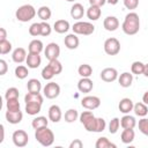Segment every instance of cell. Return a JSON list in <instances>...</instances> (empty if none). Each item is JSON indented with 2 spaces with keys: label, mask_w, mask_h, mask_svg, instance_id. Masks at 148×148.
Wrapping results in <instances>:
<instances>
[{
  "label": "cell",
  "mask_w": 148,
  "mask_h": 148,
  "mask_svg": "<svg viewBox=\"0 0 148 148\" xmlns=\"http://www.w3.org/2000/svg\"><path fill=\"white\" fill-rule=\"evenodd\" d=\"M143 71H145V64L141 61H134L131 65V73L132 74L141 75V74H143Z\"/></svg>",
  "instance_id": "cell-36"
},
{
  "label": "cell",
  "mask_w": 148,
  "mask_h": 148,
  "mask_svg": "<svg viewBox=\"0 0 148 148\" xmlns=\"http://www.w3.org/2000/svg\"><path fill=\"white\" fill-rule=\"evenodd\" d=\"M12 140H13V143L18 147V148H22V147H25L29 142V136H28V133L23 130H16L14 131L13 135H12Z\"/></svg>",
  "instance_id": "cell-6"
},
{
  "label": "cell",
  "mask_w": 148,
  "mask_h": 148,
  "mask_svg": "<svg viewBox=\"0 0 148 148\" xmlns=\"http://www.w3.org/2000/svg\"><path fill=\"white\" fill-rule=\"evenodd\" d=\"M133 82V74L130 72H124L118 76V83L123 88H128L132 86Z\"/></svg>",
  "instance_id": "cell-18"
},
{
  "label": "cell",
  "mask_w": 148,
  "mask_h": 148,
  "mask_svg": "<svg viewBox=\"0 0 148 148\" xmlns=\"http://www.w3.org/2000/svg\"><path fill=\"white\" fill-rule=\"evenodd\" d=\"M118 1H119V0H106V2L110 3V5H117Z\"/></svg>",
  "instance_id": "cell-55"
},
{
  "label": "cell",
  "mask_w": 148,
  "mask_h": 148,
  "mask_svg": "<svg viewBox=\"0 0 148 148\" xmlns=\"http://www.w3.org/2000/svg\"><path fill=\"white\" fill-rule=\"evenodd\" d=\"M40 27H42V32H40V36L46 37V36L51 35V32H52V28H51V25H50V24H49L46 21H42V22H40Z\"/></svg>",
  "instance_id": "cell-46"
},
{
  "label": "cell",
  "mask_w": 148,
  "mask_h": 148,
  "mask_svg": "<svg viewBox=\"0 0 148 148\" xmlns=\"http://www.w3.org/2000/svg\"><path fill=\"white\" fill-rule=\"evenodd\" d=\"M142 102H143L145 104H147V105H148V90L143 94V96H142Z\"/></svg>",
  "instance_id": "cell-52"
},
{
  "label": "cell",
  "mask_w": 148,
  "mask_h": 148,
  "mask_svg": "<svg viewBox=\"0 0 148 148\" xmlns=\"http://www.w3.org/2000/svg\"><path fill=\"white\" fill-rule=\"evenodd\" d=\"M40 32H42L40 22H39V23H38V22H35V23H32V24L29 27V34H30L31 36L37 37V36L40 35Z\"/></svg>",
  "instance_id": "cell-43"
},
{
  "label": "cell",
  "mask_w": 148,
  "mask_h": 148,
  "mask_svg": "<svg viewBox=\"0 0 148 148\" xmlns=\"http://www.w3.org/2000/svg\"><path fill=\"white\" fill-rule=\"evenodd\" d=\"M64 44H65V46L67 47V49H69V50H75V49H77L79 47V44H80V39H79V37L76 36V34H68L66 37H65V39H64Z\"/></svg>",
  "instance_id": "cell-14"
},
{
  "label": "cell",
  "mask_w": 148,
  "mask_h": 148,
  "mask_svg": "<svg viewBox=\"0 0 148 148\" xmlns=\"http://www.w3.org/2000/svg\"><path fill=\"white\" fill-rule=\"evenodd\" d=\"M83 15H84V8L81 3L76 2L71 7V16L74 20H80L83 17Z\"/></svg>",
  "instance_id": "cell-24"
},
{
  "label": "cell",
  "mask_w": 148,
  "mask_h": 148,
  "mask_svg": "<svg viewBox=\"0 0 148 148\" xmlns=\"http://www.w3.org/2000/svg\"><path fill=\"white\" fill-rule=\"evenodd\" d=\"M21 108L18 99H8L6 101V109L8 111H18Z\"/></svg>",
  "instance_id": "cell-42"
},
{
  "label": "cell",
  "mask_w": 148,
  "mask_h": 148,
  "mask_svg": "<svg viewBox=\"0 0 148 148\" xmlns=\"http://www.w3.org/2000/svg\"><path fill=\"white\" fill-rule=\"evenodd\" d=\"M138 127H139V130H140V132H141L142 134H145L146 136H148V118L142 117V118L139 120Z\"/></svg>",
  "instance_id": "cell-44"
},
{
  "label": "cell",
  "mask_w": 148,
  "mask_h": 148,
  "mask_svg": "<svg viewBox=\"0 0 148 148\" xmlns=\"http://www.w3.org/2000/svg\"><path fill=\"white\" fill-rule=\"evenodd\" d=\"M35 139L43 147H50L54 142V133L47 126L35 130Z\"/></svg>",
  "instance_id": "cell-2"
},
{
  "label": "cell",
  "mask_w": 148,
  "mask_h": 148,
  "mask_svg": "<svg viewBox=\"0 0 148 148\" xmlns=\"http://www.w3.org/2000/svg\"><path fill=\"white\" fill-rule=\"evenodd\" d=\"M51 15H52V12L50 9V7L47 6H42L38 8L37 10V16L42 20V21H47L51 18Z\"/></svg>",
  "instance_id": "cell-31"
},
{
  "label": "cell",
  "mask_w": 148,
  "mask_h": 148,
  "mask_svg": "<svg viewBox=\"0 0 148 148\" xmlns=\"http://www.w3.org/2000/svg\"><path fill=\"white\" fill-rule=\"evenodd\" d=\"M27 89L29 92H40L42 90V83L37 79H30L27 83Z\"/></svg>",
  "instance_id": "cell-27"
},
{
  "label": "cell",
  "mask_w": 148,
  "mask_h": 148,
  "mask_svg": "<svg viewBox=\"0 0 148 148\" xmlns=\"http://www.w3.org/2000/svg\"><path fill=\"white\" fill-rule=\"evenodd\" d=\"M44 50L43 42L40 39H32L29 45H28V51L29 53H35V54H40V52Z\"/></svg>",
  "instance_id": "cell-20"
},
{
  "label": "cell",
  "mask_w": 148,
  "mask_h": 148,
  "mask_svg": "<svg viewBox=\"0 0 148 148\" xmlns=\"http://www.w3.org/2000/svg\"><path fill=\"white\" fill-rule=\"evenodd\" d=\"M7 39V31L5 28H0V40Z\"/></svg>",
  "instance_id": "cell-51"
},
{
  "label": "cell",
  "mask_w": 148,
  "mask_h": 148,
  "mask_svg": "<svg viewBox=\"0 0 148 148\" xmlns=\"http://www.w3.org/2000/svg\"><path fill=\"white\" fill-rule=\"evenodd\" d=\"M143 75L146 77H148V64H145V71H143Z\"/></svg>",
  "instance_id": "cell-54"
},
{
  "label": "cell",
  "mask_w": 148,
  "mask_h": 148,
  "mask_svg": "<svg viewBox=\"0 0 148 148\" xmlns=\"http://www.w3.org/2000/svg\"><path fill=\"white\" fill-rule=\"evenodd\" d=\"M89 3L90 6H98V7H102L106 3V0H89Z\"/></svg>",
  "instance_id": "cell-50"
},
{
  "label": "cell",
  "mask_w": 148,
  "mask_h": 148,
  "mask_svg": "<svg viewBox=\"0 0 148 148\" xmlns=\"http://www.w3.org/2000/svg\"><path fill=\"white\" fill-rule=\"evenodd\" d=\"M44 54L46 57L47 60H53V59H58L60 56V46L57 43H49L46 45V47L44 49Z\"/></svg>",
  "instance_id": "cell-9"
},
{
  "label": "cell",
  "mask_w": 148,
  "mask_h": 148,
  "mask_svg": "<svg viewBox=\"0 0 148 148\" xmlns=\"http://www.w3.org/2000/svg\"><path fill=\"white\" fill-rule=\"evenodd\" d=\"M133 111H134L135 116H138V117H146L148 114V106L143 102H139V103L134 104Z\"/></svg>",
  "instance_id": "cell-26"
},
{
  "label": "cell",
  "mask_w": 148,
  "mask_h": 148,
  "mask_svg": "<svg viewBox=\"0 0 148 148\" xmlns=\"http://www.w3.org/2000/svg\"><path fill=\"white\" fill-rule=\"evenodd\" d=\"M43 94L49 99H54L60 95V86L56 82H49L43 88Z\"/></svg>",
  "instance_id": "cell-7"
},
{
  "label": "cell",
  "mask_w": 148,
  "mask_h": 148,
  "mask_svg": "<svg viewBox=\"0 0 148 148\" xmlns=\"http://www.w3.org/2000/svg\"><path fill=\"white\" fill-rule=\"evenodd\" d=\"M27 65L29 68H38L40 62H42V58L39 54H35V53H28L27 56V60H25Z\"/></svg>",
  "instance_id": "cell-21"
},
{
  "label": "cell",
  "mask_w": 148,
  "mask_h": 148,
  "mask_svg": "<svg viewBox=\"0 0 148 148\" xmlns=\"http://www.w3.org/2000/svg\"><path fill=\"white\" fill-rule=\"evenodd\" d=\"M103 27L106 31H116L119 28V20L116 16H106L103 21Z\"/></svg>",
  "instance_id": "cell-12"
},
{
  "label": "cell",
  "mask_w": 148,
  "mask_h": 148,
  "mask_svg": "<svg viewBox=\"0 0 148 148\" xmlns=\"http://www.w3.org/2000/svg\"><path fill=\"white\" fill-rule=\"evenodd\" d=\"M104 52L108 56H117L120 52V42L114 37H110V38L105 39Z\"/></svg>",
  "instance_id": "cell-5"
},
{
  "label": "cell",
  "mask_w": 148,
  "mask_h": 148,
  "mask_svg": "<svg viewBox=\"0 0 148 148\" xmlns=\"http://www.w3.org/2000/svg\"><path fill=\"white\" fill-rule=\"evenodd\" d=\"M81 105L86 110H95V109L99 108L101 99L97 96H90V95H88V96H84L81 99Z\"/></svg>",
  "instance_id": "cell-8"
},
{
  "label": "cell",
  "mask_w": 148,
  "mask_h": 148,
  "mask_svg": "<svg viewBox=\"0 0 148 148\" xmlns=\"http://www.w3.org/2000/svg\"><path fill=\"white\" fill-rule=\"evenodd\" d=\"M95 147L96 148H116L117 146L114 143H112L108 138L101 136V138L97 139V141L95 143Z\"/></svg>",
  "instance_id": "cell-33"
},
{
  "label": "cell",
  "mask_w": 148,
  "mask_h": 148,
  "mask_svg": "<svg viewBox=\"0 0 148 148\" xmlns=\"http://www.w3.org/2000/svg\"><path fill=\"white\" fill-rule=\"evenodd\" d=\"M49 120H50V119H47V118L44 117V116H38V117H36V118L32 119L31 126H32L34 130H37V128L47 126V125H49Z\"/></svg>",
  "instance_id": "cell-29"
},
{
  "label": "cell",
  "mask_w": 148,
  "mask_h": 148,
  "mask_svg": "<svg viewBox=\"0 0 148 148\" xmlns=\"http://www.w3.org/2000/svg\"><path fill=\"white\" fill-rule=\"evenodd\" d=\"M77 73L81 77H90L92 74V67L89 64H82L79 66Z\"/></svg>",
  "instance_id": "cell-32"
},
{
  "label": "cell",
  "mask_w": 148,
  "mask_h": 148,
  "mask_svg": "<svg viewBox=\"0 0 148 148\" xmlns=\"http://www.w3.org/2000/svg\"><path fill=\"white\" fill-rule=\"evenodd\" d=\"M94 88V83L90 77H81L77 82V89L80 92H90Z\"/></svg>",
  "instance_id": "cell-16"
},
{
  "label": "cell",
  "mask_w": 148,
  "mask_h": 148,
  "mask_svg": "<svg viewBox=\"0 0 148 148\" xmlns=\"http://www.w3.org/2000/svg\"><path fill=\"white\" fill-rule=\"evenodd\" d=\"M86 15L90 21H97L102 15L101 7H98V6H89V8L86 12Z\"/></svg>",
  "instance_id": "cell-22"
},
{
  "label": "cell",
  "mask_w": 148,
  "mask_h": 148,
  "mask_svg": "<svg viewBox=\"0 0 148 148\" xmlns=\"http://www.w3.org/2000/svg\"><path fill=\"white\" fill-rule=\"evenodd\" d=\"M62 118V112H61V109L59 105H51L49 108V119L52 121V123H59Z\"/></svg>",
  "instance_id": "cell-13"
},
{
  "label": "cell",
  "mask_w": 148,
  "mask_h": 148,
  "mask_svg": "<svg viewBox=\"0 0 148 148\" xmlns=\"http://www.w3.org/2000/svg\"><path fill=\"white\" fill-rule=\"evenodd\" d=\"M12 43L9 42V40H7V39H5V40H0V54H7V53H9L10 51H12Z\"/></svg>",
  "instance_id": "cell-40"
},
{
  "label": "cell",
  "mask_w": 148,
  "mask_h": 148,
  "mask_svg": "<svg viewBox=\"0 0 148 148\" xmlns=\"http://www.w3.org/2000/svg\"><path fill=\"white\" fill-rule=\"evenodd\" d=\"M40 109H42V104L40 103H25V112L30 116H36L37 113L40 112Z\"/></svg>",
  "instance_id": "cell-28"
},
{
  "label": "cell",
  "mask_w": 148,
  "mask_h": 148,
  "mask_svg": "<svg viewBox=\"0 0 148 148\" xmlns=\"http://www.w3.org/2000/svg\"><path fill=\"white\" fill-rule=\"evenodd\" d=\"M24 102L25 103H40L43 104V96L40 95V92H27V95L24 96Z\"/></svg>",
  "instance_id": "cell-30"
},
{
  "label": "cell",
  "mask_w": 148,
  "mask_h": 148,
  "mask_svg": "<svg viewBox=\"0 0 148 148\" xmlns=\"http://www.w3.org/2000/svg\"><path fill=\"white\" fill-rule=\"evenodd\" d=\"M101 79L104 81V82H113L116 80H118V72L116 68L113 67H106L104 69H102L101 74H99Z\"/></svg>",
  "instance_id": "cell-10"
},
{
  "label": "cell",
  "mask_w": 148,
  "mask_h": 148,
  "mask_svg": "<svg viewBox=\"0 0 148 148\" xmlns=\"http://www.w3.org/2000/svg\"><path fill=\"white\" fill-rule=\"evenodd\" d=\"M133 108H134V103L131 98L128 97H125V98H121L119 104H118V109L121 113L124 114H127L130 113L131 111H133Z\"/></svg>",
  "instance_id": "cell-15"
},
{
  "label": "cell",
  "mask_w": 148,
  "mask_h": 148,
  "mask_svg": "<svg viewBox=\"0 0 148 148\" xmlns=\"http://www.w3.org/2000/svg\"><path fill=\"white\" fill-rule=\"evenodd\" d=\"M72 30L74 34L76 35H83V36H89L91 34H94L95 31V25L90 22H86V21H77L73 24Z\"/></svg>",
  "instance_id": "cell-4"
},
{
  "label": "cell",
  "mask_w": 148,
  "mask_h": 148,
  "mask_svg": "<svg viewBox=\"0 0 148 148\" xmlns=\"http://www.w3.org/2000/svg\"><path fill=\"white\" fill-rule=\"evenodd\" d=\"M36 14H37V12H36L35 7H34L32 5H28V3H27V5L20 6V7L16 9V12H15V17H16L17 21L25 23V22L31 21V20L36 16Z\"/></svg>",
  "instance_id": "cell-3"
},
{
  "label": "cell",
  "mask_w": 148,
  "mask_h": 148,
  "mask_svg": "<svg viewBox=\"0 0 148 148\" xmlns=\"http://www.w3.org/2000/svg\"><path fill=\"white\" fill-rule=\"evenodd\" d=\"M79 112L76 109H68L66 112H65V121L66 123H74L75 120H77L79 118Z\"/></svg>",
  "instance_id": "cell-35"
},
{
  "label": "cell",
  "mask_w": 148,
  "mask_h": 148,
  "mask_svg": "<svg viewBox=\"0 0 148 148\" xmlns=\"http://www.w3.org/2000/svg\"><path fill=\"white\" fill-rule=\"evenodd\" d=\"M121 29H123L124 34H126L128 36H133V35L138 34L140 30L139 15L135 12H130L124 18V22L121 24Z\"/></svg>",
  "instance_id": "cell-1"
},
{
  "label": "cell",
  "mask_w": 148,
  "mask_h": 148,
  "mask_svg": "<svg viewBox=\"0 0 148 148\" xmlns=\"http://www.w3.org/2000/svg\"><path fill=\"white\" fill-rule=\"evenodd\" d=\"M27 51L23 47H16L12 53V60L16 64H22L27 60Z\"/></svg>",
  "instance_id": "cell-17"
},
{
  "label": "cell",
  "mask_w": 148,
  "mask_h": 148,
  "mask_svg": "<svg viewBox=\"0 0 148 148\" xmlns=\"http://www.w3.org/2000/svg\"><path fill=\"white\" fill-rule=\"evenodd\" d=\"M5 117H6V120H7L9 124L16 125V124H20V123L22 121V119H23V113H22L21 110H18V111H8V110H7Z\"/></svg>",
  "instance_id": "cell-11"
},
{
  "label": "cell",
  "mask_w": 148,
  "mask_h": 148,
  "mask_svg": "<svg viewBox=\"0 0 148 148\" xmlns=\"http://www.w3.org/2000/svg\"><path fill=\"white\" fill-rule=\"evenodd\" d=\"M134 138H135V132L133 128H124L120 134V140L125 145L131 143L134 140Z\"/></svg>",
  "instance_id": "cell-23"
},
{
  "label": "cell",
  "mask_w": 148,
  "mask_h": 148,
  "mask_svg": "<svg viewBox=\"0 0 148 148\" xmlns=\"http://www.w3.org/2000/svg\"><path fill=\"white\" fill-rule=\"evenodd\" d=\"M49 65L51 66V68L53 69V72H54L56 75H58V74H60L62 72V65H61V62L58 59L49 60Z\"/></svg>",
  "instance_id": "cell-41"
},
{
  "label": "cell",
  "mask_w": 148,
  "mask_h": 148,
  "mask_svg": "<svg viewBox=\"0 0 148 148\" xmlns=\"http://www.w3.org/2000/svg\"><path fill=\"white\" fill-rule=\"evenodd\" d=\"M120 126L123 128H134L136 126V120L133 116L127 113L120 118Z\"/></svg>",
  "instance_id": "cell-25"
},
{
  "label": "cell",
  "mask_w": 148,
  "mask_h": 148,
  "mask_svg": "<svg viewBox=\"0 0 148 148\" xmlns=\"http://www.w3.org/2000/svg\"><path fill=\"white\" fill-rule=\"evenodd\" d=\"M29 67H27V66H23V65H18V66H16V68H15V76L17 77V79H20V80H24L27 76H28V74H29V69H28Z\"/></svg>",
  "instance_id": "cell-34"
},
{
  "label": "cell",
  "mask_w": 148,
  "mask_h": 148,
  "mask_svg": "<svg viewBox=\"0 0 148 148\" xmlns=\"http://www.w3.org/2000/svg\"><path fill=\"white\" fill-rule=\"evenodd\" d=\"M8 71V65L6 62V60L1 59L0 60V75H5Z\"/></svg>",
  "instance_id": "cell-48"
},
{
  "label": "cell",
  "mask_w": 148,
  "mask_h": 148,
  "mask_svg": "<svg viewBox=\"0 0 148 148\" xmlns=\"http://www.w3.org/2000/svg\"><path fill=\"white\" fill-rule=\"evenodd\" d=\"M53 29L58 34H65L71 29V24L67 20H57L53 24Z\"/></svg>",
  "instance_id": "cell-19"
},
{
  "label": "cell",
  "mask_w": 148,
  "mask_h": 148,
  "mask_svg": "<svg viewBox=\"0 0 148 148\" xmlns=\"http://www.w3.org/2000/svg\"><path fill=\"white\" fill-rule=\"evenodd\" d=\"M95 116H94V113H92V111L91 110H88V111H83V112H81L80 113V116H79V119H80V123L83 125V124H86L87 121H89L91 118H94Z\"/></svg>",
  "instance_id": "cell-45"
},
{
  "label": "cell",
  "mask_w": 148,
  "mask_h": 148,
  "mask_svg": "<svg viewBox=\"0 0 148 148\" xmlns=\"http://www.w3.org/2000/svg\"><path fill=\"white\" fill-rule=\"evenodd\" d=\"M119 127H120V119L117 118V117H114L109 123V133L110 134H116L118 132Z\"/></svg>",
  "instance_id": "cell-38"
},
{
  "label": "cell",
  "mask_w": 148,
  "mask_h": 148,
  "mask_svg": "<svg viewBox=\"0 0 148 148\" xmlns=\"http://www.w3.org/2000/svg\"><path fill=\"white\" fill-rule=\"evenodd\" d=\"M56 74H54V72H53V69L51 68V66L47 64L43 69H42V77L44 79V80H47V81H50V80H52L53 79V76H54Z\"/></svg>",
  "instance_id": "cell-39"
},
{
  "label": "cell",
  "mask_w": 148,
  "mask_h": 148,
  "mask_svg": "<svg viewBox=\"0 0 148 148\" xmlns=\"http://www.w3.org/2000/svg\"><path fill=\"white\" fill-rule=\"evenodd\" d=\"M82 147H83V142L80 139H74L69 143V148H82Z\"/></svg>",
  "instance_id": "cell-49"
},
{
  "label": "cell",
  "mask_w": 148,
  "mask_h": 148,
  "mask_svg": "<svg viewBox=\"0 0 148 148\" xmlns=\"http://www.w3.org/2000/svg\"><path fill=\"white\" fill-rule=\"evenodd\" d=\"M66 1H68V2H74L75 0H66Z\"/></svg>",
  "instance_id": "cell-56"
},
{
  "label": "cell",
  "mask_w": 148,
  "mask_h": 148,
  "mask_svg": "<svg viewBox=\"0 0 148 148\" xmlns=\"http://www.w3.org/2000/svg\"><path fill=\"white\" fill-rule=\"evenodd\" d=\"M123 2H124L125 8L130 9V10L136 9L139 6V0H123Z\"/></svg>",
  "instance_id": "cell-47"
},
{
  "label": "cell",
  "mask_w": 148,
  "mask_h": 148,
  "mask_svg": "<svg viewBox=\"0 0 148 148\" xmlns=\"http://www.w3.org/2000/svg\"><path fill=\"white\" fill-rule=\"evenodd\" d=\"M18 97H20V91H18V89L15 88V87L8 88V89L6 90V92H5V98H6V101H8V99H18Z\"/></svg>",
  "instance_id": "cell-37"
},
{
  "label": "cell",
  "mask_w": 148,
  "mask_h": 148,
  "mask_svg": "<svg viewBox=\"0 0 148 148\" xmlns=\"http://www.w3.org/2000/svg\"><path fill=\"white\" fill-rule=\"evenodd\" d=\"M0 127H1V139H0V143H1L5 139V127H3V125H1Z\"/></svg>",
  "instance_id": "cell-53"
}]
</instances>
